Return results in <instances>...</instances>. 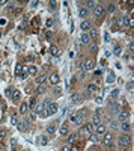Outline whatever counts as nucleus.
Masks as SVG:
<instances>
[{
    "label": "nucleus",
    "instance_id": "obj_1",
    "mask_svg": "<svg viewBox=\"0 0 134 151\" xmlns=\"http://www.w3.org/2000/svg\"><path fill=\"white\" fill-rule=\"evenodd\" d=\"M118 144H119V147H122V148H127V147L131 144V138L127 136V135H124V136H121V138L118 139Z\"/></svg>",
    "mask_w": 134,
    "mask_h": 151
},
{
    "label": "nucleus",
    "instance_id": "obj_2",
    "mask_svg": "<svg viewBox=\"0 0 134 151\" xmlns=\"http://www.w3.org/2000/svg\"><path fill=\"white\" fill-rule=\"evenodd\" d=\"M71 121H72L74 124H77V126H82L83 115H82V113H72V115H71Z\"/></svg>",
    "mask_w": 134,
    "mask_h": 151
},
{
    "label": "nucleus",
    "instance_id": "obj_3",
    "mask_svg": "<svg viewBox=\"0 0 134 151\" xmlns=\"http://www.w3.org/2000/svg\"><path fill=\"white\" fill-rule=\"evenodd\" d=\"M57 109H59V107H57V104L50 101V104L47 106V113H48V116H51V115H54V113L57 112Z\"/></svg>",
    "mask_w": 134,
    "mask_h": 151
},
{
    "label": "nucleus",
    "instance_id": "obj_4",
    "mask_svg": "<svg viewBox=\"0 0 134 151\" xmlns=\"http://www.w3.org/2000/svg\"><path fill=\"white\" fill-rule=\"evenodd\" d=\"M104 145L105 147H112V144H113V136L110 135V133H104Z\"/></svg>",
    "mask_w": 134,
    "mask_h": 151
},
{
    "label": "nucleus",
    "instance_id": "obj_5",
    "mask_svg": "<svg viewBox=\"0 0 134 151\" xmlns=\"http://www.w3.org/2000/svg\"><path fill=\"white\" fill-rule=\"evenodd\" d=\"M93 70V60H86L83 64V71L84 73H89V71Z\"/></svg>",
    "mask_w": 134,
    "mask_h": 151
},
{
    "label": "nucleus",
    "instance_id": "obj_6",
    "mask_svg": "<svg viewBox=\"0 0 134 151\" xmlns=\"http://www.w3.org/2000/svg\"><path fill=\"white\" fill-rule=\"evenodd\" d=\"M93 12H95V15H96V17H104V14H105V9H104L103 6L96 5V6L93 8Z\"/></svg>",
    "mask_w": 134,
    "mask_h": 151
},
{
    "label": "nucleus",
    "instance_id": "obj_7",
    "mask_svg": "<svg viewBox=\"0 0 134 151\" xmlns=\"http://www.w3.org/2000/svg\"><path fill=\"white\" fill-rule=\"evenodd\" d=\"M29 119H24V121H21V122H18V124H17V126H18V128L21 130V131H26V130H27L29 128Z\"/></svg>",
    "mask_w": 134,
    "mask_h": 151
},
{
    "label": "nucleus",
    "instance_id": "obj_8",
    "mask_svg": "<svg viewBox=\"0 0 134 151\" xmlns=\"http://www.w3.org/2000/svg\"><path fill=\"white\" fill-rule=\"evenodd\" d=\"M95 131H96V135H104L105 133V126L104 124H96V127H95Z\"/></svg>",
    "mask_w": 134,
    "mask_h": 151
},
{
    "label": "nucleus",
    "instance_id": "obj_9",
    "mask_svg": "<svg viewBox=\"0 0 134 151\" xmlns=\"http://www.w3.org/2000/svg\"><path fill=\"white\" fill-rule=\"evenodd\" d=\"M80 42H82V44H89V42H91V36H89L87 33H82V36H80Z\"/></svg>",
    "mask_w": 134,
    "mask_h": 151
},
{
    "label": "nucleus",
    "instance_id": "obj_10",
    "mask_svg": "<svg viewBox=\"0 0 134 151\" xmlns=\"http://www.w3.org/2000/svg\"><path fill=\"white\" fill-rule=\"evenodd\" d=\"M87 14H89V11L86 9V8H78V17L80 18H86Z\"/></svg>",
    "mask_w": 134,
    "mask_h": 151
},
{
    "label": "nucleus",
    "instance_id": "obj_11",
    "mask_svg": "<svg viewBox=\"0 0 134 151\" xmlns=\"http://www.w3.org/2000/svg\"><path fill=\"white\" fill-rule=\"evenodd\" d=\"M128 116H130L128 112H121V113H119V121H121V122H127Z\"/></svg>",
    "mask_w": 134,
    "mask_h": 151
},
{
    "label": "nucleus",
    "instance_id": "obj_12",
    "mask_svg": "<svg viewBox=\"0 0 134 151\" xmlns=\"http://www.w3.org/2000/svg\"><path fill=\"white\" fill-rule=\"evenodd\" d=\"M86 133H92L93 130H95V124H92V122H89V124H86L84 126V128H83Z\"/></svg>",
    "mask_w": 134,
    "mask_h": 151
},
{
    "label": "nucleus",
    "instance_id": "obj_13",
    "mask_svg": "<svg viewBox=\"0 0 134 151\" xmlns=\"http://www.w3.org/2000/svg\"><path fill=\"white\" fill-rule=\"evenodd\" d=\"M45 80H47V77L44 76V74H41V76H38L36 79H35V82H36L38 85H44V83H45Z\"/></svg>",
    "mask_w": 134,
    "mask_h": 151
},
{
    "label": "nucleus",
    "instance_id": "obj_14",
    "mask_svg": "<svg viewBox=\"0 0 134 151\" xmlns=\"http://www.w3.org/2000/svg\"><path fill=\"white\" fill-rule=\"evenodd\" d=\"M59 133H60V135H66V133H68V124H66V122H63V124L60 126Z\"/></svg>",
    "mask_w": 134,
    "mask_h": 151
},
{
    "label": "nucleus",
    "instance_id": "obj_15",
    "mask_svg": "<svg viewBox=\"0 0 134 151\" xmlns=\"http://www.w3.org/2000/svg\"><path fill=\"white\" fill-rule=\"evenodd\" d=\"M50 82H51L53 85H57V83H59V76H57L56 73H53V74L50 76Z\"/></svg>",
    "mask_w": 134,
    "mask_h": 151
},
{
    "label": "nucleus",
    "instance_id": "obj_16",
    "mask_svg": "<svg viewBox=\"0 0 134 151\" xmlns=\"http://www.w3.org/2000/svg\"><path fill=\"white\" fill-rule=\"evenodd\" d=\"M130 21H131V17H128V15H125V17H122V20L119 21V24H124V26H130Z\"/></svg>",
    "mask_w": 134,
    "mask_h": 151
},
{
    "label": "nucleus",
    "instance_id": "obj_17",
    "mask_svg": "<svg viewBox=\"0 0 134 151\" xmlns=\"http://www.w3.org/2000/svg\"><path fill=\"white\" fill-rule=\"evenodd\" d=\"M36 103H38L36 100H35V98H32V100H30V101L27 103V107H29L30 110H33V109H36V106H38Z\"/></svg>",
    "mask_w": 134,
    "mask_h": 151
},
{
    "label": "nucleus",
    "instance_id": "obj_18",
    "mask_svg": "<svg viewBox=\"0 0 134 151\" xmlns=\"http://www.w3.org/2000/svg\"><path fill=\"white\" fill-rule=\"evenodd\" d=\"M100 122H101V116H100V113L96 112L92 116V124H100Z\"/></svg>",
    "mask_w": 134,
    "mask_h": 151
},
{
    "label": "nucleus",
    "instance_id": "obj_19",
    "mask_svg": "<svg viewBox=\"0 0 134 151\" xmlns=\"http://www.w3.org/2000/svg\"><path fill=\"white\" fill-rule=\"evenodd\" d=\"M80 29H82V30H89V29H91V23H89V21H83L82 24H80Z\"/></svg>",
    "mask_w": 134,
    "mask_h": 151
},
{
    "label": "nucleus",
    "instance_id": "obj_20",
    "mask_svg": "<svg viewBox=\"0 0 134 151\" xmlns=\"http://www.w3.org/2000/svg\"><path fill=\"white\" fill-rule=\"evenodd\" d=\"M20 98H21V94H20V91H14V92H12V100L17 103V101H18Z\"/></svg>",
    "mask_w": 134,
    "mask_h": 151
},
{
    "label": "nucleus",
    "instance_id": "obj_21",
    "mask_svg": "<svg viewBox=\"0 0 134 151\" xmlns=\"http://www.w3.org/2000/svg\"><path fill=\"white\" fill-rule=\"evenodd\" d=\"M121 128H122V131H125V133H127V131H130V130H131V126H130L128 122H122Z\"/></svg>",
    "mask_w": 134,
    "mask_h": 151
},
{
    "label": "nucleus",
    "instance_id": "obj_22",
    "mask_svg": "<svg viewBox=\"0 0 134 151\" xmlns=\"http://www.w3.org/2000/svg\"><path fill=\"white\" fill-rule=\"evenodd\" d=\"M27 110H29L27 103H21V104H20V113H26Z\"/></svg>",
    "mask_w": 134,
    "mask_h": 151
},
{
    "label": "nucleus",
    "instance_id": "obj_23",
    "mask_svg": "<svg viewBox=\"0 0 134 151\" xmlns=\"http://www.w3.org/2000/svg\"><path fill=\"white\" fill-rule=\"evenodd\" d=\"M50 53H51L53 56H57V55H59V48H57L56 46H51V47H50Z\"/></svg>",
    "mask_w": 134,
    "mask_h": 151
},
{
    "label": "nucleus",
    "instance_id": "obj_24",
    "mask_svg": "<svg viewBox=\"0 0 134 151\" xmlns=\"http://www.w3.org/2000/svg\"><path fill=\"white\" fill-rule=\"evenodd\" d=\"M39 144H41L42 147L47 145V144H48V138H47V136H41V138H39Z\"/></svg>",
    "mask_w": 134,
    "mask_h": 151
},
{
    "label": "nucleus",
    "instance_id": "obj_25",
    "mask_svg": "<svg viewBox=\"0 0 134 151\" xmlns=\"http://www.w3.org/2000/svg\"><path fill=\"white\" fill-rule=\"evenodd\" d=\"M27 74L29 76H35L36 74V67H29L27 68Z\"/></svg>",
    "mask_w": 134,
    "mask_h": 151
},
{
    "label": "nucleus",
    "instance_id": "obj_26",
    "mask_svg": "<svg viewBox=\"0 0 134 151\" xmlns=\"http://www.w3.org/2000/svg\"><path fill=\"white\" fill-rule=\"evenodd\" d=\"M80 98H82V97H80V94H72V95H71V101H72V103H75V101H78Z\"/></svg>",
    "mask_w": 134,
    "mask_h": 151
},
{
    "label": "nucleus",
    "instance_id": "obj_27",
    "mask_svg": "<svg viewBox=\"0 0 134 151\" xmlns=\"http://www.w3.org/2000/svg\"><path fill=\"white\" fill-rule=\"evenodd\" d=\"M47 131L50 133V135H53V133L56 131V126H54V124H50V126L47 127Z\"/></svg>",
    "mask_w": 134,
    "mask_h": 151
},
{
    "label": "nucleus",
    "instance_id": "obj_28",
    "mask_svg": "<svg viewBox=\"0 0 134 151\" xmlns=\"http://www.w3.org/2000/svg\"><path fill=\"white\" fill-rule=\"evenodd\" d=\"M114 9H116L114 3H109V5H107V11H109L110 14H113V12H114Z\"/></svg>",
    "mask_w": 134,
    "mask_h": 151
},
{
    "label": "nucleus",
    "instance_id": "obj_29",
    "mask_svg": "<svg viewBox=\"0 0 134 151\" xmlns=\"http://www.w3.org/2000/svg\"><path fill=\"white\" fill-rule=\"evenodd\" d=\"M11 122L14 124V126H17V124H18V118H17V115H15V113H12V115H11Z\"/></svg>",
    "mask_w": 134,
    "mask_h": 151
},
{
    "label": "nucleus",
    "instance_id": "obj_30",
    "mask_svg": "<svg viewBox=\"0 0 134 151\" xmlns=\"http://www.w3.org/2000/svg\"><path fill=\"white\" fill-rule=\"evenodd\" d=\"M127 89H128L130 92H133V89H134V82H133V80H130V82L127 83Z\"/></svg>",
    "mask_w": 134,
    "mask_h": 151
},
{
    "label": "nucleus",
    "instance_id": "obj_31",
    "mask_svg": "<svg viewBox=\"0 0 134 151\" xmlns=\"http://www.w3.org/2000/svg\"><path fill=\"white\" fill-rule=\"evenodd\" d=\"M45 91H47V89H45V86H44V85H39V86H38V89H36V92H38V94H44Z\"/></svg>",
    "mask_w": 134,
    "mask_h": 151
},
{
    "label": "nucleus",
    "instance_id": "obj_32",
    "mask_svg": "<svg viewBox=\"0 0 134 151\" xmlns=\"http://www.w3.org/2000/svg\"><path fill=\"white\" fill-rule=\"evenodd\" d=\"M113 53H114V55H116V56H119V55H121V53H122V48H121L119 46H116V47H114V50H113Z\"/></svg>",
    "mask_w": 134,
    "mask_h": 151
},
{
    "label": "nucleus",
    "instance_id": "obj_33",
    "mask_svg": "<svg viewBox=\"0 0 134 151\" xmlns=\"http://www.w3.org/2000/svg\"><path fill=\"white\" fill-rule=\"evenodd\" d=\"M21 73H23V65H18L15 68V74L17 76H21Z\"/></svg>",
    "mask_w": 134,
    "mask_h": 151
},
{
    "label": "nucleus",
    "instance_id": "obj_34",
    "mask_svg": "<svg viewBox=\"0 0 134 151\" xmlns=\"http://www.w3.org/2000/svg\"><path fill=\"white\" fill-rule=\"evenodd\" d=\"M114 82V74L113 73H109V77H107V83H112Z\"/></svg>",
    "mask_w": 134,
    "mask_h": 151
},
{
    "label": "nucleus",
    "instance_id": "obj_35",
    "mask_svg": "<svg viewBox=\"0 0 134 151\" xmlns=\"http://www.w3.org/2000/svg\"><path fill=\"white\" fill-rule=\"evenodd\" d=\"M77 139V135L75 133H72V135H69V138H68V142H71V144H72V142Z\"/></svg>",
    "mask_w": 134,
    "mask_h": 151
},
{
    "label": "nucleus",
    "instance_id": "obj_36",
    "mask_svg": "<svg viewBox=\"0 0 134 151\" xmlns=\"http://www.w3.org/2000/svg\"><path fill=\"white\" fill-rule=\"evenodd\" d=\"M86 6H89V8H95V6H96V2H93V0H89V2H86Z\"/></svg>",
    "mask_w": 134,
    "mask_h": 151
},
{
    "label": "nucleus",
    "instance_id": "obj_37",
    "mask_svg": "<svg viewBox=\"0 0 134 151\" xmlns=\"http://www.w3.org/2000/svg\"><path fill=\"white\" fill-rule=\"evenodd\" d=\"M11 148H12V151L17 150V139H12V140H11Z\"/></svg>",
    "mask_w": 134,
    "mask_h": 151
},
{
    "label": "nucleus",
    "instance_id": "obj_38",
    "mask_svg": "<svg viewBox=\"0 0 134 151\" xmlns=\"http://www.w3.org/2000/svg\"><path fill=\"white\" fill-rule=\"evenodd\" d=\"M87 91H89V92L96 91V85H89V86H87Z\"/></svg>",
    "mask_w": 134,
    "mask_h": 151
},
{
    "label": "nucleus",
    "instance_id": "obj_39",
    "mask_svg": "<svg viewBox=\"0 0 134 151\" xmlns=\"http://www.w3.org/2000/svg\"><path fill=\"white\" fill-rule=\"evenodd\" d=\"M48 6H50V9H56V8H57V3H56V2H53V0H51V2L48 3Z\"/></svg>",
    "mask_w": 134,
    "mask_h": 151
},
{
    "label": "nucleus",
    "instance_id": "obj_40",
    "mask_svg": "<svg viewBox=\"0 0 134 151\" xmlns=\"http://www.w3.org/2000/svg\"><path fill=\"white\" fill-rule=\"evenodd\" d=\"M12 92H14V89H12V88H8V89L5 91V94H6L8 97H12Z\"/></svg>",
    "mask_w": 134,
    "mask_h": 151
},
{
    "label": "nucleus",
    "instance_id": "obj_41",
    "mask_svg": "<svg viewBox=\"0 0 134 151\" xmlns=\"http://www.w3.org/2000/svg\"><path fill=\"white\" fill-rule=\"evenodd\" d=\"M119 95V89H113L112 91V98H114V97H118Z\"/></svg>",
    "mask_w": 134,
    "mask_h": 151
},
{
    "label": "nucleus",
    "instance_id": "obj_42",
    "mask_svg": "<svg viewBox=\"0 0 134 151\" xmlns=\"http://www.w3.org/2000/svg\"><path fill=\"white\" fill-rule=\"evenodd\" d=\"M6 5H8V11H14V6H15V5H14L12 2H9V3H6Z\"/></svg>",
    "mask_w": 134,
    "mask_h": 151
},
{
    "label": "nucleus",
    "instance_id": "obj_43",
    "mask_svg": "<svg viewBox=\"0 0 134 151\" xmlns=\"http://www.w3.org/2000/svg\"><path fill=\"white\" fill-rule=\"evenodd\" d=\"M91 36H93V38H96V36H98V32H96L95 29H91Z\"/></svg>",
    "mask_w": 134,
    "mask_h": 151
},
{
    "label": "nucleus",
    "instance_id": "obj_44",
    "mask_svg": "<svg viewBox=\"0 0 134 151\" xmlns=\"http://www.w3.org/2000/svg\"><path fill=\"white\" fill-rule=\"evenodd\" d=\"M6 138V130H0V139Z\"/></svg>",
    "mask_w": 134,
    "mask_h": 151
},
{
    "label": "nucleus",
    "instance_id": "obj_45",
    "mask_svg": "<svg viewBox=\"0 0 134 151\" xmlns=\"http://www.w3.org/2000/svg\"><path fill=\"white\" fill-rule=\"evenodd\" d=\"M110 127H112V128H118V122H116V121H112V122H110Z\"/></svg>",
    "mask_w": 134,
    "mask_h": 151
},
{
    "label": "nucleus",
    "instance_id": "obj_46",
    "mask_svg": "<svg viewBox=\"0 0 134 151\" xmlns=\"http://www.w3.org/2000/svg\"><path fill=\"white\" fill-rule=\"evenodd\" d=\"M91 50H92V53H96V51H98V47L95 46V44H92V46H91Z\"/></svg>",
    "mask_w": 134,
    "mask_h": 151
},
{
    "label": "nucleus",
    "instance_id": "obj_47",
    "mask_svg": "<svg viewBox=\"0 0 134 151\" xmlns=\"http://www.w3.org/2000/svg\"><path fill=\"white\" fill-rule=\"evenodd\" d=\"M38 5H39V2H36V0H33V2H30V6H32V8H36Z\"/></svg>",
    "mask_w": 134,
    "mask_h": 151
},
{
    "label": "nucleus",
    "instance_id": "obj_48",
    "mask_svg": "<svg viewBox=\"0 0 134 151\" xmlns=\"http://www.w3.org/2000/svg\"><path fill=\"white\" fill-rule=\"evenodd\" d=\"M91 140H92V142H98V136H96V135H92V136H91Z\"/></svg>",
    "mask_w": 134,
    "mask_h": 151
},
{
    "label": "nucleus",
    "instance_id": "obj_49",
    "mask_svg": "<svg viewBox=\"0 0 134 151\" xmlns=\"http://www.w3.org/2000/svg\"><path fill=\"white\" fill-rule=\"evenodd\" d=\"M95 101H96L98 104H101V103H103V98H101V97H96V98H95Z\"/></svg>",
    "mask_w": 134,
    "mask_h": 151
},
{
    "label": "nucleus",
    "instance_id": "obj_50",
    "mask_svg": "<svg viewBox=\"0 0 134 151\" xmlns=\"http://www.w3.org/2000/svg\"><path fill=\"white\" fill-rule=\"evenodd\" d=\"M51 24H53V20H51V18L47 20V27H51Z\"/></svg>",
    "mask_w": 134,
    "mask_h": 151
},
{
    "label": "nucleus",
    "instance_id": "obj_51",
    "mask_svg": "<svg viewBox=\"0 0 134 151\" xmlns=\"http://www.w3.org/2000/svg\"><path fill=\"white\" fill-rule=\"evenodd\" d=\"M77 67H78V70H82V71H83V62H78Z\"/></svg>",
    "mask_w": 134,
    "mask_h": 151
},
{
    "label": "nucleus",
    "instance_id": "obj_52",
    "mask_svg": "<svg viewBox=\"0 0 134 151\" xmlns=\"http://www.w3.org/2000/svg\"><path fill=\"white\" fill-rule=\"evenodd\" d=\"M69 148H71V147H68V145H65L63 148H62V151H69Z\"/></svg>",
    "mask_w": 134,
    "mask_h": 151
},
{
    "label": "nucleus",
    "instance_id": "obj_53",
    "mask_svg": "<svg viewBox=\"0 0 134 151\" xmlns=\"http://www.w3.org/2000/svg\"><path fill=\"white\" fill-rule=\"evenodd\" d=\"M69 151H78V150H77L75 147H72V148H69Z\"/></svg>",
    "mask_w": 134,
    "mask_h": 151
},
{
    "label": "nucleus",
    "instance_id": "obj_54",
    "mask_svg": "<svg viewBox=\"0 0 134 151\" xmlns=\"http://www.w3.org/2000/svg\"><path fill=\"white\" fill-rule=\"evenodd\" d=\"M0 5H6V2L5 0H0Z\"/></svg>",
    "mask_w": 134,
    "mask_h": 151
},
{
    "label": "nucleus",
    "instance_id": "obj_55",
    "mask_svg": "<svg viewBox=\"0 0 134 151\" xmlns=\"http://www.w3.org/2000/svg\"><path fill=\"white\" fill-rule=\"evenodd\" d=\"M87 151H95V150H92V148H89V150H87Z\"/></svg>",
    "mask_w": 134,
    "mask_h": 151
},
{
    "label": "nucleus",
    "instance_id": "obj_56",
    "mask_svg": "<svg viewBox=\"0 0 134 151\" xmlns=\"http://www.w3.org/2000/svg\"><path fill=\"white\" fill-rule=\"evenodd\" d=\"M0 38H2V32H0Z\"/></svg>",
    "mask_w": 134,
    "mask_h": 151
},
{
    "label": "nucleus",
    "instance_id": "obj_57",
    "mask_svg": "<svg viewBox=\"0 0 134 151\" xmlns=\"http://www.w3.org/2000/svg\"><path fill=\"white\" fill-rule=\"evenodd\" d=\"M0 151H2V150H0Z\"/></svg>",
    "mask_w": 134,
    "mask_h": 151
}]
</instances>
